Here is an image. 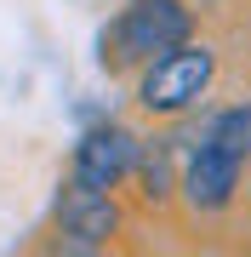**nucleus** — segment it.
Masks as SVG:
<instances>
[{"mask_svg":"<svg viewBox=\"0 0 251 257\" xmlns=\"http://www.w3.org/2000/svg\"><path fill=\"white\" fill-rule=\"evenodd\" d=\"M194 35V12L183 0H131V6L103 29V69H143L160 52L183 46Z\"/></svg>","mask_w":251,"mask_h":257,"instance_id":"nucleus-1","label":"nucleus"},{"mask_svg":"<svg viewBox=\"0 0 251 257\" xmlns=\"http://www.w3.org/2000/svg\"><path fill=\"white\" fill-rule=\"evenodd\" d=\"M177 149H183V138H154L149 155H137V160H143V194H149V200H166V194H171Z\"/></svg>","mask_w":251,"mask_h":257,"instance_id":"nucleus-6","label":"nucleus"},{"mask_svg":"<svg viewBox=\"0 0 251 257\" xmlns=\"http://www.w3.org/2000/svg\"><path fill=\"white\" fill-rule=\"evenodd\" d=\"M240 172H245V155H234V149L211 143L200 132V143L183 155L177 189H183V200L194 211H223V206H234V194H240Z\"/></svg>","mask_w":251,"mask_h":257,"instance_id":"nucleus-3","label":"nucleus"},{"mask_svg":"<svg viewBox=\"0 0 251 257\" xmlns=\"http://www.w3.org/2000/svg\"><path fill=\"white\" fill-rule=\"evenodd\" d=\"M137 155H143L137 132L97 126V132H86L80 149H75V177L92 183V189H114V183H126V177L137 172Z\"/></svg>","mask_w":251,"mask_h":257,"instance_id":"nucleus-5","label":"nucleus"},{"mask_svg":"<svg viewBox=\"0 0 251 257\" xmlns=\"http://www.w3.org/2000/svg\"><path fill=\"white\" fill-rule=\"evenodd\" d=\"M211 74H217V52L200 46V40H183V46L160 52L154 63H143V80H137L143 114H160V120L188 114L205 92H211Z\"/></svg>","mask_w":251,"mask_h":257,"instance_id":"nucleus-2","label":"nucleus"},{"mask_svg":"<svg viewBox=\"0 0 251 257\" xmlns=\"http://www.w3.org/2000/svg\"><path fill=\"white\" fill-rule=\"evenodd\" d=\"M57 229L69 234V246H109L120 234V206H114L109 189H92L80 177H69L63 194H57Z\"/></svg>","mask_w":251,"mask_h":257,"instance_id":"nucleus-4","label":"nucleus"}]
</instances>
